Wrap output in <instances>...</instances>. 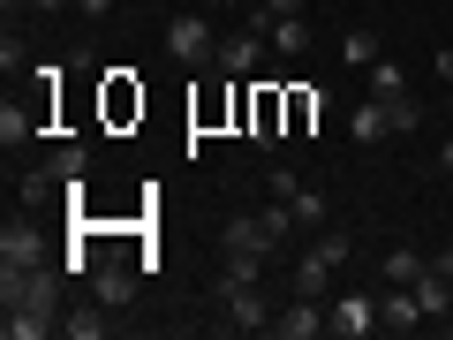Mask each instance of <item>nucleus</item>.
Returning <instances> with one entry per match:
<instances>
[{"mask_svg":"<svg viewBox=\"0 0 453 340\" xmlns=\"http://www.w3.org/2000/svg\"><path fill=\"white\" fill-rule=\"evenodd\" d=\"M416 325H423L416 288H386V295H378V333H416Z\"/></svg>","mask_w":453,"mask_h":340,"instance_id":"11","label":"nucleus"},{"mask_svg":"<svg viewBox=\"0 0 453 340\" xmlns=\"http://www.w3.org/2000/svg\"><path fill=\"white\" fill-rule=\"evenodd\" d=\"M325 318H333V333L340 340H363V333H378V295H333V303H325Z\"/></svg>","mask_w":453,"mask_h":340,"instance_id":"7","label":"nucleus"},{"mask_svg":"<svg viewBox=\"0 0 453 340\" xmlns=\"http://www.w3.org/2000/svg\"><path fill=\"white\" fill-rule=\"evenodd\" d=\"M265 46H273V38H265V23L250 16V31L219 38V61H211V68H219V76H250V68H257V53H265Z\"/></svg>","mask_w":453,"mask_h":340,"instance_id":"9","label":"nucleus"},{"mask_svg":"<svg viewBox=\"0 0 453 340\" xmlns=\"http://www.w3.org/2000/svg\"><path fill=\"white\" fill-rule=\"evenodd\" d=\"M288 113H295V129H310L325 113V91H288Z\"/></svg>","mask_w":453,"mask_h":340,"instance_id":"24","label":"nucleus"},{"mask_svg":"<svg viewBox=\"0 0 453 340\" xmlns=\"http://www.w3.org/2000/svg\"><path fill=\"white\" fill-rule=\"evenodd\" d=\"M136 273H144V265H129V258H98V265H91V295H98L106 310H121V303L136 295Z\"/></svg>","mask_w":453,"mask_h":340,"instance_id":"10","label":"nucleus"},{"mask_svg":"<svg viewBox=\"0 0 453 340\" xmlns=\"http://www.w3.org/2000/svg\"><path fill=\"white\" fill-rule=\"evenodd\" d=\"M438 83H453V46H438Z\"/></svg>","mask_w":453,"mask_h":340,"instance_id":"29","label":"nucleus"},{"mask_svg":"<svg viewBox=\"0 0 453 340\" xmlns=\"http://www.w3.org/2000/svg\"><path fill=\"white\" fill-rule=\"evenodd\" d=\"M106 8H113V0H76V16H106Z\"/></svg>","mask_w":453,"mask_h":340,"instance_id":"31","label":"nucleus"},{"mask_svg":"<svg viewBox=\"0 0 453 340\" xmlns=\"http://www.w3.org/2000/svg\"><path fill=\"white\" fill-rule=\"evenodd\" d=\"M204 8H234V0H204Z\"/></svg>","mask_w":453,"mask_h":340,"instance_id":"34","label":"nucleus"},{"mask_svg":"<svg viewBox=\"0 0 453 340\" xmlns=\"http://www.w3.org/2000/svg\"><path fill=\"white\" fill-rule=\"evenodd\" d=\"M265 280V258H226L219 265V288H257Z\"/></svg>","mask_w":453,"mask_h":340,"instance_id":"23","label":"nucleus"},{"mask_svg":"<svg viewBox=\"0 0 453 340\" xmlns=\"http://www.w3.org/2000/svg\"><path fill=\"white\" fill-rule=\"evenodd\" d=\"M356 258V243L340 235V227H318V243L295 258V295H318V303H333V280H340V265Z\"/></svg>","mask_w":453,"mask_h":340,"instance_id":"2","label":"nucleus"},{"mask_svg":"<svg viewBox=\"0 0 453 340\" xmlns=\"http://www.w3.org/2000/svg\"><path fill=\"white\" fill-rule=\"evenodd\" d=\"M23 61H31V53H23V38H16V23H8V38H0V68H8V76H16Z\"/></svg>","mask_w":453,"mask_h":340,"instance_id":"26","label":"nucleus"},{"mask_svg":"<svg viewBox=\"0 0 453 340\" xmlns=\"http://www.w3.org/2000/svg\"><path fill=\"white\" fill-rule=\"evenodd\" d=\"M265 38H273V53H310V23L303 16H273Z\"/></svg>","mask_w":453,"mask_h":340,"instance_id":"19","label":"nucleus"},{"mask_svg":"<svg viewBox=\"0 0 453 340\" xmlns=\"http://www.w3.org/2000/svg\"><path fill=\"white\" fill-rule=\"evenodd\" d=\"M438 174H453V136H446V144H438Z\"/></svg>","mask_w":453,"mask_h":340,"instance_id":"32","label":"nucleus"},{"mask_svg":"<svg viewBox=\"0 0 453 340\" xmlns=\"http://www.w3.org/2000/svg\"><path fill=\"white\" fill-rule=\"evenodd\" d=\"M446 106H453V83H446Z\"/></svg>","mask_w":453,"mask_h":340,"instance_id":"35","label":"nucleus"},{"mask_svg":"<svg viewBox=\"0 0 453 340\" xmlns=\"http://www.w3.org/2000/svg\"><path fill=\"white\" fill-rule=\"evenodd\" d=\"M106 333H113V310L98 303V295L76 303V310H61V340H106Z\"/></svg>","mask_w":453,"mask_h":340,"instance_id":"12","label":"nucleus"},{"mask_svg":"<svg viewBox=\"0 0 453 340\" xmlns=\"http://www.w3.org/2000/svg\"><path fill=\"white\" fill-rule=\"evenodd\" d=\"M166 53H174L181 68H204V61H219V38H211V16H174V23H166Z\"/></svg>","mask_w":453,"mask_h":340,"instance_id":"3","label":"nucleus"},{"mask_svg":"<svg viewBox=\"0 0 453 340\" xmlns=\"http://www.w3.org/2000/svg\"><path fill=\"white\" fill-rule=\"evenodd\" d=\"M219 250H226V258H273L280 243H273V227H265L257 212H234V220L219 227Z\"/></svg>","mask_w":453,"mask_h":340,"instance_id":"4","label":"nucleus"},{"mask_svg":"<svg viewBox=\"0 0 453 340\" xmlns=\"http://www.w3.org/2000/svg\"><path fill=\"white\" fill-rule=\"evenodd\" d=\"M423 265H431V258H423V250H386V258H378V280H386V288H416V273H423Z\"/></svg>","mask_w":453,"mask_h":340,"instance_id":"14","label":"nucleus"},{"mask_svg":"<svg viewBox=\"0 0 453 340\" xmlns=\"http://www.w3.org/2000/svg\"><path fill=\"white\" fill-rule=\"evenodd\" d=\"M31 8L38 16H61V8H76V0H31Z\"/></svg>","mask_w":453,"mask_h":340,"instance_id":"30","label":"nucleus"},{"mask_svg":"<svg viewBox=\"0 0 453 340\" xmlns=\"http://www.w3.org/2000/svg\"><path fill=\"white\" fill-rule=\"evenodd\" d=\"M340 61H348V68H371V61H386V53H378L371 31H348V38H340Z\"/></svg>","mask_w":453,"mask_h":340,"instance_id":"22","label":"nucleus"},{"mask_svg":"<svg viewBox=\"0 0 453 340\" xmlns=\"http://www.w3.org/2000/svg\"><path fill=\"white\" fill-rule=\"evenodd\" d=\"M83 166H91V151H83V144H61V151L46 159V182H53V189H76Z\"/></svg>","mask_w":453,"mask_h":340,"instance_id":"15","label":"nucleus"},{"mask_svg":"<svg viewBox=\"0 0 453 340\" xmlns=\"http://www.w3.org/2000/svg\"><path fill=\"white\" fill-rule=\"evenodd\" d=\"M416 303H423V318H453V280L438 273V265L416 273Z\"/></svg>","mask_w":453,"mask_h":340,"instance_id":"13","label":"nucleus"},{"mask_svg":"<svg viewBox=\"0 0 453 340\" xmlns=\"http://www.w3.org/2000/svg\"><path fill=\"white\" fill-rule=\"evenodd\" d=\"M0 8H8V16H16V8H31V0H0Z\"/></svg>","mask_w":453,"mask_h":340,"instance_id":"33","label":"nucleus"},{"mask_svg":"<svg viewBox=\"0 0 453 340\" xmlns=\"http://www.w3.org/2000/svg\"><path fill=\"white\" fill-rule=\"evenodd\" d=\"M348 129H356V144H386L393 121H386V106H378V98H363V106L348 113Z\"/></svg>","mask_w":453,"mask_h":340,"instance_id":"17","label":"nucleus"},{"mask_svg":"<svg viewBox=\"0 0 453 340\" xmlns=\"http://www.w3.org/2000/svg\"><path fill=\"white\" fill-rule=\"evenodd\" d=\"M61 310H68V265H23V273H0V333L8 340H46L61 333Z\"/></svg>","mask_w":453,"mask_h":340,"instance_id":"1","label":"nucleus"},{"mask_svg":"<svg viewBox=\"0 0 453 340\" xmlns=\"http://www.w3.org/2000/svg\"><path fill=\"white\" fill-rule=\"evenodd\" d=\"M31 129H38V106H16V98H8V106H0V144L8 151L31 144Z\"/></svg>","mask_w":453,"mask_h":340,"instance_id":"18","label":"nucleus"},{"mask_svg":"<svg viewBox=\"0 0 453 340\" xmlns=\"http://www.w3.org/2000/svg\"><path fill=\"white\" fill-rule=\"evenodd\" d=\"M219 303H226V325H234V333H273V303H265V280H257V288H219Z\"/></svg>","mask_w":453,"mask_h":340,"instance_id":"6","label":"nucleus"},{"mask_svg":"<svg viewBox=\"0 0 453 340\" xmlns=\"http://www.w3.org/2000/svg\"><path fill=\"white\" fill-rule=\"evenodd\" d=\"M393 91H408V76L393 61H371V98H393Z\"/></svg>","mask_w":453,"mask_h":340,"instance_id":"25","label":"nucleus"},{"mask_svg":"<svg viewBox=\"0 0 453 340\" xmlns=\"http://www.w3.org/2000/svg\"><path fill=\"white\" fill-rule=\"evenodd\" d=\"M257 8H265V23L273 16H303V0H257Z\"/></svg>","mask_w":453,"mask_h":340,"instance_id":"28","label":"nucleus"},{"mask_svg":"<svg viewBox=\"0 0 453 340\" xmlns=\"http://www.w3.org/2000/svg\"><path fill=\"white\" fill-rule=\"evenodd\" d=\"M378 106H386V121H393V136H408L423 121V98L416 91H393V98H378Z\"/></svg>","mask_w":453,"mask_h":340,"instance_id":"20","label":"nucleus"},{"mask_svg":"<svg viewBox=\"0 0 453 340\" xmlns=\"http://www.w3.org/2000/svg\"><path fill=\"white\" fill-rule=\"evenodd\" d=\"M250 136H257V151H273L280 136H288V129H280V91H257V113H250Z\"/></svg>","mask_w":453,"mask_h":340,"instance_id":"16","label":"nucleus"},{"mask_svg":"<svg viewBox=\"0 0 453 340\" xmlns=\"http://www.w3.org/2000/svg\"><path fill=\"white\" fill-rule=\"evenodd\" d=\"M288 205H295V220H303V227H310V235H318V227H325V220H333V205H325V189H295V197H288Z\"/></svg>","mask_w":453,"mask_h":340,"instance_id":"21","label":"nucleus"},{"mask_svg":"<svg viewBox=\"0 0 453 340\" xmlns=\"http://www.w3.org/2000/svg\"><path fill=\"white\" fill-rule=\"evenodd\" d=\"M446 325H453V318H446Z\"/></svg>","mask_w":453,"mask_h":340,"instance_id":"36","label":"nucleus"},{"mask_svg":"<svg viewBox=\"0 0 453 340\" xmlns=\"http://www.w3.org/2000/svg\"><path fill=\"white\" fill-rule=\"evenodd\" d=\"M53 250H46V235H38L31 220H8L0 227V273H23V265H46Z\"/></svg>","mask_w":453,"mask_h":340,"instance_id":"5","label":"nucleus"},{"mask_svg":"<svg viewBox=\"0 0 453 340\" xmlns=\"http://www.w3.org/2000/svg\"><path fill=\"white\" fill-rule=\"evenodd\" d=\"M265 189H273V197H295L303 182H295V166H273V174H265Z\"/></svg>","mask_w":453,"mask_h":340,"instance_id":"27","label":"nucleus"},{"mask_svg":"<svg viewBox=\"0 0 453 340\" xmlns=\"http://www.w3.org/2000/svg\"><path fill=\"white\" fill-rule=\"evenodd\" d=\"M273 333L280 340H318V333H333V318H325L318 295H295L288 310H273Z\"/></svg>","mask_w":453,"mask_h":340,"instance_id":"8","label":"nucleus"}]
</instances>
